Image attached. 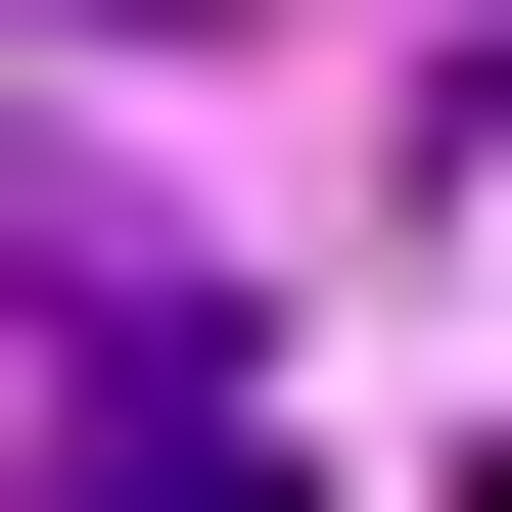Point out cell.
I'll return each mask as SVG.
<instances>
[{"instance_id": "cell-1", "label": "cell", "mask_w": 512, "mask_h": 512, "mask_svg": "<svg viewBox=\"0 0 512 512\" xmlns=\"http://www.w3.org/2000/svg\"><path fill=\"white\" fill-rule=\"evenodd\" d=\"M47 512H280V419H233L187 280H47Z\"/></svg>"}]
</instances>
